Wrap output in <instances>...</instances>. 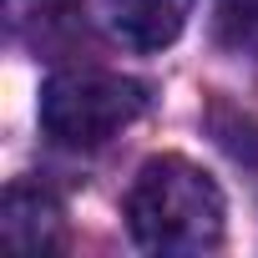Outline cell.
Here are the masks:
<instances>
[{
    "mask_svg": "<svg viewBox=\"0 0 258 258\" xmlns=\"http://www.w3.org/2000/svg\"><path fill=\"white\" fill-rule=\"evenodd\" d=\"M223 187L187 157H147L126 187V228L147 253H208L223 243Z\"/></svg>",
    "mask_w": 258,
    "mask_h": 258,
    "instance_id": "obj_1",
    "label": "cell"
},
{
    "mask_svg": "<svg viewBox=\"0 0 258 258\" xmlns=\"http://www.w3.org/2000/svg\"><path fill=\"white\" fill-rule=\"evenodd\" d=\"M213 41L233 56H258V0H218Z\"/></svg>",
    "mask_w": 258,
    "mask_h": 258,
    "instance_id": "obj_5",
    "label": "cell"
},
{
    "mask_svg": "<svg viewBox=\"0 0 258 258\" xmlns=\"http://www.w3.org/2000/svg\"><path fill=\"white\" fill-rule=\"evenodd\" d=\"M192 0H106V21L132 51H162L182 36Z\"/></svg>",
    "mask_w": 258,
    "mask_h": 258,
    "instance_id": "obj_3",
    "label": "cell"
},
{
    "mask_svg": "<svg viewBox=\"0 0 258 258\" xmlns=\"http://www.w3.org/2000/svg\"><path fill=\"white\" fill-rule=\"evenodd\" d=\"M0 238L21 253H51L61 243V203L41 187H11L0 208Z\"/></svg>",
    "mask_w": 258,
    "mask_h": 258,
    "instance_id": "obj_4",
    "label": "cell"
},
{
    "mask_svg": "<svg viewBox=\"0 0 258 258\" xmlns=\"http://www.w3.org/2000/svg\"><path fill=\"white\" fill-rule=\"evenodd\" d=\"M147 111V86L116 71H96V66H71L56 71L41 86V126L46 137L76 152L106 147L111 137H121L126 126Z\"/></svg>",
    "mask_w": 258,
    "mask_h": 258,
    "instance_id": "obj_2",
    "label": "cell"
}]
</instances>
